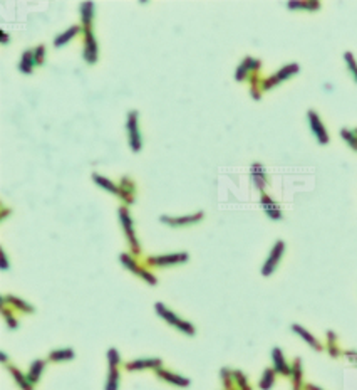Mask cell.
<instances>
[{"instance_id":"cell-1","label":"cell","mask_w":357,"mask_h":390,"mask_svg":"<svg viewBox=\"0 0 357 390\" xmlns=\"http://www.w3.org/2000/svg\"><path fill=\"white\" fill-rule=\"evenodd\" d=\"M136 116H138V113H136V111L129 113L128 130H129V138H131V148L134 150V151H139V148H141V138H139V131H138V123H136Z\"/></svg>"},{"instance_id":"cell-2","label":"cell","mask_w":357,"mask_h":390,"mask_svg":"<svg viewBox=\"0 0 357 390\" xmlns=\"http://www.w3.org/2000/svg\"><path fill=\"white\" fill-rule=\"evenodd\" d=\"M309 118H310V126H312V131L315 133V136L319 138V142L320 143H327L329 138H327V133H325V128L322 126L320 120H319V116L315 115L314 111L309 113Z\"/></svg>"},{"instance_id":"cell-3","label":"cell","mask_w":357,"mask_h":390,"mask_svg":"<svg viewBox=\"0 0 357 390\" xmlns=\"http://www.w3.org/2000/svg\"><path fill=\"white\" fill-rule=\"evenodd\" d=\"M282 251H283V242H282V241H279V242H277V246H275V247H273L270 259L267 261V264H265L263 271H262L265 276H267V274H270V272L273 271V267H275V264L279 263V259H280V254H282Z\"/></svg>"},{"instance_id":"cell-4","label":"cell","mask_w":357,"mask_h":390,"mask_svg":"<svg viewBox=\"0 0 357 390\" xmlns=\"http://www.w3.org/2000/svg\"><path fill=\"white\" fill-rule=\"evenodd\" d=\"M156 308H158V313H159V315H163V316L166 318V320H169V321H171V325H176L178 328H181V330L186 331V333H193V328L189 327L188 323H183V321H180L176 316H173V313L166 311V308H165V306L156 305Z\"/></svg>"},{"instance_id":"cell-5","label":"cell","mask_w":357,"mask_h":390,"mask_svg":"<svg viewBox=\"0 0 357 390\" xmlns=\"http://www.w3.org/2000/svg\"><path fill=\"white\" fill-rule=\"evenodd\" d=\"M96 42H94V37L87 32V45H86V59L87 62H94L96 61Z\"/></svg>"},{"instance_id":"cell-6","label":"cell","mask_w":357,"mask_h":390,"mask_svg":"<svg viewBox=\"0 0 357 390\" xmlns=\"http://www.w3.org/2000/svg\"><path fill=\"white\" fill-rule=\"evenodd\" d=\"M32 62H34L32 52H24V58H22V62H20L22 73H30V71H32Z\"/></svg>"},{"instance_id":"cell-7","label":"cell","mask_w":357,"mask_h":390,"mask_svg":"<svg viewBox=\"0 0 357 390\" xmlns=\"http://www.w3.org/2000/svg\"><path fill=\"white\" fill-rule=\"evenodd\" d=\"M263 205H265V209H267L268 214H270V217H272V219H280V212H279V209H277V207L272 204V200H270V199L263 197Z\"/></svg>"},{"instance_id":"cell-8","label":"cell","mask_w":357,"mask_h":390,"mask_svg":"<svg viewBox=\"0 0 357 390\" xmlns=\"http://www.w3.org/2000/svg\"><path fill=\"white\" fill-rule=\"evenodd\" d=\"M75 32H77V27H75V25H74V27H71V29H69V32H67V30H66V32H64L62 36H59L57 39H56V45H62V44H66L67 41H69L71 37L74 36Z\"/></svg>"},{"instance_id":"cell-9","label":"cell","mask_w":357,"mask_h":390,"mask_svg":"<svg viewBox=\"0 0 357 390\" xmlns=\"http://www.w3.org/2000/svg\"><path fill=\"white\" fill-rule=\"evenodd\" d=\"M273 358H275V365H277V369L279 370H283V372H287V369H285V362H283V358H282V355H280V350L279 348H275L273 350Z\"/></svg>"},{"instance_id":"cell-10","label":"cell","mask_w":357,"mask_h":390,"mask_svg":"<svg viewBox=\"0 0 357 390\" xmlns=\"http://www.w3.org/2000/svg\"><path fill=\"white\" fill-rule=\"evenodd\" d=\"M294 330H295V331H299V333H300V335H302V338H305V340H307V342H309V343H310V345H312V347H319V343H317V342H315V340L312 338V336H310V335H309V333H307V331H303V330H302V328H300V327H294Z\"/></svg>"},{"instance_id":"cell-11","label":"cell","mask_w":357,"mask_h":390,"mask_svg":"<svg viewBox=\"0 0 357 390\" xmlns=\"http://www.w3.org/2000/svg\"><path fill=\"white\" fill-rule=\"evenodd\" d=\"M94 180L96 182H99L101 185H104L106 188H108V190H111V192H116V187L114 185L111 184V182H108V180H104V179H101V177H97V175H94Z\"/></svg>"},{"instance_id":"cell-12","label":"cell","mask_w":357,"mask_h":390,"mask_svg":"<svg viewBox=\"0 0 357 390\" xmlns=\"http://www.w3.org/2000/svg\"><path fill=\"white\" fill-rule=\"evenodd\" d=\"M82 12H84V21L89 22V17H91V10H94V5L93 3H84V5L81 7Z\"/></svg>"},{"instance_id":"cell-13","label":"cell","mask_w":357,"mask_h":390,"mask_svg":"<svg viewBox=\"0 0 357 390\" xmlns=\"http://www.w3.org/2000/svg\"><path fill=\"white\" fill-rule=\"evenodd\" d=\"M345 59H347V62L351 64V69H352V73H354L356 79H357V67H356V64H354V59H352L351 52H347V54H345Z\"/></svg>"}]
</instances>
